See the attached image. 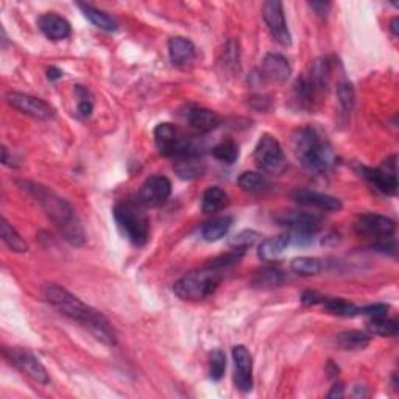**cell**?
Wrapping results in <instances>:
<instances>
[{
  "label": "cell",
  "mask_w": 399,
  "mask_h": 399,
  "mask_svg": "<svg viewBox=\"0 0 399 399\" xmlns=\"http://www.w3.org/2000/svg\"><path fill=\"white\" fill-rule=\"evenodd\" d=\"M42 295L63 315H66L72 322H77L86 331H89L99 342L105 343L106 346H115L118 343V336H115V331L113 329L111 323L108 322V318L77 298L75 295L68 292L64 287L49 282V284L42 286Z\"/></svg>",
  "instance_id": "obj_1"
},
{
  "label": "cell",
  "mask_w": 399,
  "mask_h": 399,
  "mask_svg": "<svg viewBox=\"0 0 399 399\" xmlns=\"http://www.w3.org/2000/svg\"><path fill=\"white\" fill-rule=\"evenodd\" d=\"M24 192L38 203L46 213L55 227L60 229V233L66 241L74 246H83L86 242V234L80 222L75 209L70 206L64 198L55 192L50 191L49 187L33 183V181H19L18 183Z\"/></svg>",
  "instance_id": "obj_2"
},
{
  "label": "cell",
  "mask_w": 399,
  "mask_h": 399,
  "mask_svg": "<svg viewBox=\"0 0 399 399\" xmlns=\"http://www.w3.org/2000/svg\"><path fill=\"white\" fill-rule=\"evenodd\" d=\"M293 151L303 167L312 173H328L337 163L331 144L314 128H301L293 134Z\"/></svg>",
  "instance_id": "obj_3"
},
{
  "label": "cell",
  "mask_w": 399,
  "mask_h": 399,
  "mask_svg": "<svg viewBox=\"0 0 399 399\" xmlns=\"http://www.w3.org/2000/svg\"><path fill=\"white\" fill-rule=\"evenodd\" d=\"M139 200L127 198L114 206V220L120 233L136 246H144L150 237V222Z\"/></svg>",
  "instance_id": "obj_4"
},
{
  "label": "cell",
  "mask_w": 399,
  "mask_h": 399,
  "mask_svg": "<svg viewBox=\"0 0 399 399\" xmlns=\"http://www.w3.org/2000/svg\"><path fill=\"white\" fill-rule=\"evenodd\" d=\"M223 272L206 264L189 272L173 286V292L183 301H201L211 296L223 279Z\"/></svg>",
  "instance_id": "obj_5"
},
{
  "label": "cell",
  "mask_w": 399,
  "mask_h": 399,
  "mask_svg": "<svg viewBox=\"0 0 399 399\" xmlns=\"http://www.w3.org/2000/svg\"><path fill=\"white\" fill-rule=\"evenodd\" d=\"M155 142L159 153L173 159L201 158L205 148L201 141L183 134L172 123H159L155 128Z\"/></svg>",
  "instance_id": "obj_6"
},
{
  "label": "cell",
  "mask_w": 399,
  "mask_h": 399,
  "mask_svg": "<svg viewBox=\"0 0 399 399\" xmlns=\"http://www.w3.org/2000/svg\"><path fill=\"white\" fill-rule=\"evenodd\" d=\"M4 355L13 367H16L20 373L30 377L32 381L42 384V386L50 382L46 367L30 351L23 350V348H5Z\"/></svg>",
  "instance_id": "obj_7"
},
{
  "label": "cell",
  "mask_w": 399,
  "mask_h": 399,
  "mask_svg": "<svg viewBox=\"0 0 399 399\" xmlns=\"http://www.w3.org/2000/svg\"><path fill=\"white\" fill-rule=\"evenodd\" d=\"M255 163L259 169L268 173H278L284 169L286 158L278 139H274L272 134L260 136L255 148Z\"/></svg>",
  "instance_id": "obj_8"
},
{
  "label": "cell",
  "mask_w": 399,
  "mask_h": 399,
  "mask_svg": "<svg viewBox=\"0 0 399 399\" xmlns=\"http://www.w3.org/2000/svg\"><path fill=\"white\" fill-rule=\"evenodd\" d=\"M279 227L287 228L289 233L296 234H309L315 236L318 229L322 228V217L314 213H304V211H287L279 213L273 217Z\"/></svg>",
  "instance_id": "obj_9"
},
{
  "label": "cell",
  "mask_w": 399,
  "mask_h": 399,
  "mask_svg": "<svg viewBox=\"0 0 399 399\" xmlns=\"http://www.w3.org/2000/svg\"><path fill=\"white\" fill-rule=\"evenodd\" d=\"M172 195V183L164 175H153L144 181L137 194V200L145 209L159 208L167 203Z\"/></svg>",
  "instance_id": "obj_10"
},
{
  "label": "cell",
  "mask_w": 399,
  "mask_h": 399,
  "mask_svg": "<svg viewBox=\"0 0 399 399\" xmlns=\"http://www.w3.org/2000/svg\"><path fill=\"white\" fill-rule=\"evenodd\" d=\"M6 101H8V105L14 108V110H18L25 115H30L33 119L50 120L55 115V110L47 101L33 97L30 94L8 92L6 94Z\"/></svg>",
  "instance_id": "obj_11"
},
{
  "label": "cell",
  "mask_w": 399,
  "mask_h": 399,
  "mask_svg": "<svg viewBox=\"0 0 399 399\" xmlns=\"http://www.w3.org/2000/svg\"><path fill=\"white\" fill-rule=\"evenodd\" d=\"M262 14H264V20L270 30L273 39L278 42V44L289 47L292 44V36H290L289 27H287V20H286V14H284V8H282V4L278 2V0H270V2L264 4L262 8Z\"/></svg>",
  "instance_id": "obj_12"
},
{
  "label": "cell",
  "mask_w": 399,
  "mask_h": 399,
  "mask_svg": "<svg viewBox=\"0 0 399 399\" xmlns=\"http://www.w3.org/2000/svg\"><path fill=\"white\" fill-rule=\"evenodd\" d=\"M364 177L374 184L377 191L386 195H396L398 191V172H396V156L387 158L379 169H362Z\"/></svg>",
  "instance_id": "obj_13"
},
{
  "label": "cell",
  "mask_w": 399,
  "mask_h": 399,
  "mask_svg": "<svg viewBox=\"0 0 399 399\" xmlns=\"http://www.w3.org/2000/svg\"><path fill=\"white\" fill-rule=\"evenodd\" d=\"M355 231L360 236L381 241V239H387L395 234L396 223L381 214H364L355 222Z\"/></svg>",
  "instance_id": "obj_14"
},
{
  "label": "cell",
  "mask_w": 399,
  "mask_h": 399,
  "mask_svg": "<svg viewBox=\"0 0 399 399\" xmlns=\"http://www.w3.org/2000/svg\"><path fill=\"white\" fill-rule=\"evenodd\" d=\"M234 359V382L241 391H250L253 388V357L245 346L239 345L233 348Z\"/></svg>",
  "instance_id": "obj_15"
},
{
  "label": "cell",
  "mask_w": 399,
  "mask_h": 399,
  "mask_svg": "<svg viewBox=\"0 0 399 399\" xmlns=\"http://www.w3.org/2000/svg\"><path fill=\"white\" fill-rule=\"evenodd\" d=\"M292 198L301 206L314 208L318 209V211L336 213L343 208L342 201L338 198L332 197V195H326L314 191H295L292 194Z\"/></svg>",
  "instance_id": "obj_16"
},
{
  "label": "cell",
  "mask_w": 399,
  "mask_h": 399,
  "mask_svg": "<svg viewBox=\"0 0 399 399\" xmlns=\"http://www.w3.org/2000/svg\"><path fill=\"white\" fill-rule=\"evenodd\" d=\"M169 56L173 66L187 68L197 60V47L183 36H173L169 39Z\"/></svg>",
  "instance_id": "obj_17"
},
{
  "label": "cell",
  "mask_w": 399,
  "mask_h": 399,
  "mask_svg": "<svg viewBox=\"0 0 399 399\" xmlns=\"http://www.w3.org/2000/svg\"><path fill=\"white\" fill-rule=\"evenodd\" d=\"M290 74H292V69H290L289 61L282 55L268 53L264 58L262 66H260V77L264 80L273 83H284L289 80Z\"/></svg>",
  "instance_id": "obj_18"
},
{
  "label": "cell",
  "mask_w": 399,
  "mask_h": 399,
  "mask_svg": "<svg viewBox=\"0 0 399 399\" xmlns=\"http://www.w3.org/2000/svg\"><path fill=\"white\" fill-rule=\"evenodd\" d=\"M38 27L39 30L52 41L66 39L72 33V27L69 24V20L56 13L41 14L38 18Z\"/></svg>",
  "instance_id": "obj_19"
},
{
  "label": "cell",
  "mask_w": 399,
  "mask_h": 399,
  "mask_svg": "<svg viewBox=\"0 0 399 399\" xmlns=\"http://www.w3.org/2000/svg\"><path fill=\"white\" fill-rule=\"evenodd\" d=\"M187 122L197 133L208 134L219 128L222 119L219 114L208 110V108H192L187 113Z\"/></svg>",
  "instance_id": "obj_20"
},
{
  "label": "cell",
  "mask_w": 399,
  "mask_h": 399,
  "mask_svg": "<svg viewBox=\"0 0 399 399\" xmlns=\"http://www.w3.org/2000/svg\"><path fill=\"white\" fill-rule=\"evenodd\" d=\"M290 245H292V241H290L289 233L265 239V241L259 245L258 256L265 260V262H273V260H277Z\"/></svg>",
  "instance_id": "obj_21"
},
{
  "label": "cell",
  "mask_w": 399,
  "mask_h": 399,
  "mask_svg": "<svg viewBox=\"0 0 399 399\" xmlns=\"http://www.w3.org/2000/svg\"><path fill=\"white\" fill-rule=\"evenodd\" d=\"M287 279L286 273L279 267H264L255 273L251 279V286L256 289H274L284 284Z\"/></svg>",
  "instance_id": "obj_22"
},
{
  "label": "cell",
  "mask_w": 399,
  "mask_h": 399,
  "mask_svg": "<svg viewBox=\"0 0 399 399\" xmlns=\"http://www.w3.org/2000/svg\"><path fill=\"white\" fill-rule=\"evenodd\" d=\"M173 170L181 179H197L205 175L206 165L201 161V158H181L175 159Z\"/></svg>",
  "instance_id": "obj_23"
},
{
  "label": "cell",
  "mask_w": 399,
  "mask_h": 399,
  "mask_svg": "<svg viewBox=\"0 0 399 399\" xmlns=\"http://www.w3.org/2000/svg\"><path fill=\"white\" fill-rule=\"evenodd\" d=\"M78 6L82 8L84 18L88 19L92 25H96L97 28H100V30L113 33L119 28L118 20H115L113 16H110L108 13L94 8V6L86 5V4H78Z\"/></svg>",
  "instance_id": "obj_24"
},
{
  "label": "cell",
  "mask_w": 399,
  "mask_h": 399,
  "mask_svg": "<svg viewBox=\"0 0 399 399\" xmlns=\"http://www.w3.org/2000/svg\"><path fill=\"white\" fill-rule=\"evenodd\" d=\"M233 217L224 215V217H217L203 224L201 228V236L208 242H217L220 241L222 237L228 234L229 228L233 227Z\"/></svg>",
  "instance_id": "obj_25"
},
{
  "label": "cell",
  "mask_w": 399,
  "mask_h": 399,
  "mask_svg": "<svg viewBox=\"0 0 399 399\" xmlns=\"http://www.w3.org/2000/svg\"><path fill=\"white\" fill-rule=\"evenodd\" d=\"M228 206V194L220 187H209L208 191L203 194L201 200V209L205 214H214L219 213L222 209Z\"/></svg>",
  "instance_id": "obj_26"
},
{
  "label": "cell",
  "mask_w": 399,
  "mask_h": 399,
  "mask_svg": "<svg viewBox=\"0 0 399 399\" xmlns=\"http://www.w3.org/2000/svg\"><path fill=\"white\" fill-rule=\"evenodd\" d=\"M336 342L345 351H359L368 346L369 336L360 331H345L338 334Z\"/></svg>",
  "instance_id": "obj_27"
},
{
  "label": "cell",
  "mask_w": 399,
  "mask_h": 399,
  "mask_svg": "<svg viewBox=\"0 0 399 399\" xmlns=\"http://www.w3.org/2000/svg\"><path fill=\"white\" fill-rule=\"evenodd\" d=\"M0 234H2L4 243L8 246L13 253H27L28 251V243L5 219L0 220Z\"/></svg>",
  "instance_id": "obj_28"
},
{
  "label": "cell",
  "mask_w": 399,
  "mask_h": 399,
  "mask_svg": "<svg viewBox=\"0 0 399 399\" xmlns=\"http://www.w3.org/2000/svg\"><path fill=\"white\" fill-rule=\"evenodd\" d=\"M237 183L243 192L248 194H260L270 187L268 179L259 172H243L242 175L239 177Z\"/></svg>",
  "instance_id": "obj_29"
},
{
  "label": "cell",
  "mask_w": 399,
  "mask_h": 399,
  "mask_svg": "<svg viewBox=\"0 0 399 399\" xmlns=\"http://www.w3.org/2000/svg\"><path fill=\"white\" fill-rule=\"evenodd\" d=\"M367 329L372 334H374V336L396 337L398 331H399V324L395 318H388L387 315L376 317L367 323Z\"/></svg>",
  "instance_id": "obj_30"
},
{
  "label": "cell",
  "mask_w": 399,
  "mask_h": 399,
  "mask_svg": "<svg viewBox=\"0 0 399 399\" xmlns=\"http://www.w3.org/2000/svg\"><path fill=\"white\" fill-rule=\"evenodd\" d=\"M290 268L292 272L300 274V277H315V274L323 270V262L317 258H309V256H301L295 258L290 262Z\"/></svg>",
  "instance_id": "obj_31"
},
{
  "label": "cell",
  "mask_w": 399,
  "mask_h": 399,
  "mask_svg": "<svg viewBox=\"0 0 399 399\" xmlns=\"http://www.w3.org/2000/svg\"><path fill=\"white\" fill-rule=\"evenodd\" d=\"M323 306L326 310H329L331 314L338 315V317H354L359 315L360 308L354 306L353 303L346 301L343 298H324Z\"/></svg>",
  "instance_id": "obj_32"
},
{
  "label": "cell",
  "mask_w": 399,
  "mask_h": 399,
  "mask_svg": "<svg viewBox=\"0 0 399 399\" xmlns=\"http://www.w3.org/2000/svg\"><path fill=\"white\" fill-rule=\"evenodd\" d=\"M213 156L224 164H234L239 159V147L233 141H223L213 148Z\"/></svg>",
  "instance_id": "obj_33"
},
{
  "label": "cell",
  "mask_w": 399,
  "mask_h": 399,
  "mask_svg": "<svg viewBox=\"0 0 399 399\" xmlns=\"http://www.w3.org/2000/svg\"><path fill=\"white\" fill-rule=\"evenodd\" d=\"M337 99H338L340 106H342L346 113L354 110L355 91L353 88V84L348 82V80H343V82H340L337 84Z\"/></svg>",
  "instance_id": "obj_34"
},
{
  "label": "cell",
  "mask_w": 399,
  "mask_h": 399,
  "mask_svg": "<svg viewBox=\"0 0 399 399\" xmlns=\"http://www.w3.org/2000/svg\"><path fill=\"white\" fill-rule=\"evenodd\" d=\"M227 372V355L222 350H214L209 357V376L213 381H220Z\"/></svg>",
  "instance_id": "obj_35"
},
{
  "label": "cell",
  "mask_w": 399,
  "mask_h": 399,
  "mask_svg": "<svg viewBox=\"0 0 399 399\" xmlns=\"http://www.w3.org/2000/svg\"><path fill=\"white\" fill-rule=\"evenodd\" d=\"M256 239H258V233H255V231L251 229H245L242 233H239L231 239L229 246L233 250L246 251V248H250V246L256 242Z\"/></svg>",
  "instance_id": "obj_36"
},
{
  "label": "cell",
  "mask_w": 399,
  "mask_h": 399,
  "mask_svg": "<svg viewBox=\"0 0 399 399\" xmlns=\"http://www.w3.org/2000/svg\"><path fill=\"white\" fill-rule=\"evenodd\" d=\"M75 92L78 96V113L82 118H89L94 110V103L89 91L83 86H75Z\"/></svg>",
  "instance_id": "obj_37"
},
{
  "label": "cell",
  "mask_w": 399,
  "mask_h": 399,
  "mask_svg": "<svg viewBox=\"0 0 399 399\" xmlns=\"http://www.w3.org/2000/svg\"><path fill=\"white\" fill-rule=\"evenodd\" d=\"M388 306L387 304H372V306L367 308H360L359 315H367L369 318H376V317H386L388 314Z\"/></svg>",
  "instance_id": "obj_38"
},
{
  "label": "cell",
  "mask_w": 399,
  "mask_h": 399,
  "mask_svg": "<svg viewBox=\"0 0 399 399\" xmlns=\"http://www.w3.org/2000/svg\"><path fill=\"white\" fill-rule=\"evenodd\" d=\"M324 298L326 296L315 292V290H306V292L301 295V303L304 306H315V304H323Z\"/></svg>",
  "instance_id": "obj_39"
},
{
  "label": "cell",
  "mask_w": 399,
  "mask_h": 399,
  "mask_svg": "<svg viewBox=\"0 0 399 399\" xmlns=\"http://www.w3.org/2000/svg\"><path fill=\"white\" fill-rule=\"evenodd\" d=\"M309 6H310L312 10H314V13L317 14V16L326 18V16H328V13H329L332 5L329 2H310Z\"/></svg>",
  "instance_id": "obj_40"
},
{
  "label": "cell",
  "mask_w": 399,
  "mask_h": 399,
  "mask_svg": "<svg viewBox=\"0 0 399 399\" xmlns=\"http://www.w3.org/2000/svg\"><path fill=\"white\" fill-rule=\"evenodd\" d=\"M47 77H49V80L50 82H56V80H60L61 77H63V72L58 69V68H50L49 70H47Z\"/></svg>",
  "instance_id": "obj_41"
},
{
  "label": "cell",
  "mask_w": 399,
  "mask_h": 399,
  "mask_svg": "<svg viewBox=\"0 0 399 399\" xmlns=\"http://www.w3.org/2000/svg\"><path fill=\"white\" fill-rule=\"evenodd\" d=\"M345 395V391H343V386L342 384H336V386L332 387V390L329 391V398H342Z\"/></svg>",
  "instance_id": "obj_42"
},
{
  "label": "cell",
  "mask_w": 399,
  "mask_h": 399,
  "mask_svg": "<svg viewBox=\"0 0 399 399\" xmlns=\"http://www.w3.org/2000/svg\"><path fill=\"white\" fill-rule=\"evenodd\" d=\"M390 30H391V33H393L395 36L399 34V19H398V18H395V19L390 23Z\"/></svg>",
  "instance_id": "obj_43"
}]
</instances>
